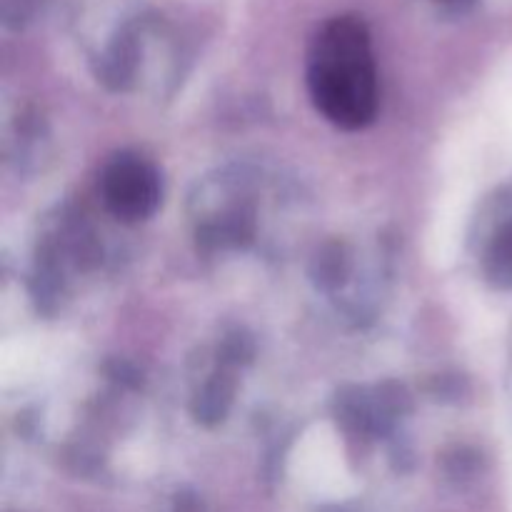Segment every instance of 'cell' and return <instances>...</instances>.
<instances>
[{
	"mask_svg": "<svg viewBox=\"0 0 512 512\" xmlns=\"http://www.w3.org/2000/svg\"><path fill=\"white\" fill-rule=\"evenodd\" d=\"M175 512H203V503L195 493L183 490V493L175 495Z\"/></svg>",
	"mask_w": 512,
	"mask_h": 512,
	"instance_id": "obj_12",
	"label": "cell"
},
{
	"mask_svg": "<svg viewBox=\"0 0 512 512\" xmlns=\"http://www.w3.org/2000/svg\"><path fill=\"white\" fill-rule=\"evenodd\" d=\"M483 270L490 285L500 290H512V218L490 240Z\"/></svg>",
	"mask_w": 512,
	"mask_h": 512,
	"instance_id": "obj_6",
	"label": "cell"
},
{
	"mask_svg": "<svg viewBox=\"0 0 512 512\" xmlns=\"http://www.w3.org/2000/svg\"><path fill=\"white\" fill-rule=\"evenodd\" d=\"M235 398V378L233 368L228 365H220L208 380H205L203 388L198 390L193 400V415L200 425L205 428H215V425L223 423L230 413V405Z\"/></svg>",
	"mask_w": 512,
	"mask_h": 512,
	"instance_id": "obj_4",
	"label": "cell"
},
{
	"mask_svg": "<svg viewBox=\"0 0 512 512\" xmlns=\"http://www.w3.org/2000/svg\"><path fill=\"white\" fill-rule=\"evenodd\" d=\"M328 512H345V508H330Z\"/></svg>",
	"mask_w": 512,
	"mask_h": 512,
	"instance_id": "obj_13",
	"label": "cell"
},
{
	"mask_svg": "<svg viewBox=\"0 0 512 512\" xmlns=\"http://www.w3.org/2000/svg\"><path fill=\"white\" fill-rule=\"evenodd\" d=\"M433 3L438 5L445 15H455V18H458V15L470 13V10L478 5V0H433Z\"/></svg>",
	"mask_w": 512,
	"mask_h": 512,
	"instance_id": "obj_11",
	"label": "cell"
},
{
	"mask_svg": "<svg viewBox=\"0 0 512 512\" xmlns=\"http://www.w3.org/2000/svg\"><path fill=\"white\" fill-rule=\"evenodd\" d=\"M445 473L453 480H470L478 475L483 458H480L478 450L473 448H455L445 455Z\"/></svg>",
	"mask_w": 512,
	"mask_h": 512,
	"instance_id": "obj_8",
	"label": "cell"
},
{
	"mask_svg": "<svg viewBox=\"0 0 512 512\" xmlns=\"http://www.w3.org/2000/svg\"><path fill=\"white\" fill-rule=\"evenodd\" d=\"M308 90L315 108L343 130H363L378 115L380 88L368 25L355 15L323 23L310 43Z\"/></svg>",
	"mask_w": 512,
	"mask_h": 512,
	"instance_id": "obj_1",
	"label": "cell"
},
{
	"mask_svg": "<svg viewBox=\"0 0 512 512\" xmlns=\"http://www.w3.org/2000/svg\"><path fill=\"white\" fill-rule=\"evenodd\" d=\"M43 0H3V18L8 28H20L35 15Z\"/></svg>",
	"mask_w": 512,
	"mask_h": 512,
	"instance_id": "obj_9",
	"label": "cell"
},
{
	"mask_svg": "<svg viewBox=\"0 0 512 512\" xmlns=\"http://www.w3.org/2000/svg\"><path fill=\"white\" fill-rule=\"evenodd\" d=\"M140 53H143V23L123 25L110 40L105 53L100 55L98 75L110 90H125L133 85L135 73L140 65Z\"/></svg>",
	"mask_w": 512,
	"mask_h": 512,
	"instance_id": "obj_3",
	"label": "cell"
},
{
	"mask_svg": "<svg viewBox=\"0 0 512 512\" xmlns=\"http://www.w3.org/2000/svg\"><path fill=\"white\" fill-rule=\"evenodd\" d=\"M255 355V343L245 330H233L225 335L223 345H220V365L228 368H238V365H248Z\"/></svg>",
	"mask_w": 512,
	"mask_h": 512,
	"instance_id": "obj_7",
	"label": "cell"
},
{
	"mask_svg": "<svg viewBox=\"0 0 512 512\" xmlns=\"http://www.w3.org/2000/svg\"><path fill=\"white\" fill-rule=\"evenodd\" d=\"M350 270H353V263H350L348 245L345 243H325L323 248L318 250V255L313 258V268H310V275L318 283V288L323 290H335L348 280Z\"/></svg>",
	"mask_w": 512,
	"mask_h": 512,
	"instance_id": "obj_5",
	"label": "cell"
},
{
	"mask_svg": "<svg viewBox=\"0 0 512 512\" xmlns=\"http://www.w3.org/2000/svg\"><path fill=\"white\" fill-rule=\"evenodd\" d=\"M433 395L438 400H450V403H455V400H460L463 395L470 393L468 388V380L463 378V375H438V378L433 380Z\"/></svg>",
	"mask_w": 512,
	"mask_h": 512,
	"instance_id": "obj_10",
	"label": "cell"
},
{
	"mask_svg": "<svg viewBox=\"0 0 512 512\" xmlns=\"http://www.w3.org/2000/svg\"><path fill=\"white\" fill-rule=\"evenodd\" d=\"M103 203L120 223H143L163 203V180L158 168L138 153H118L100 173Z\"/></svg>",
	"mask_w": 512,
	"mask_h": 512,
	"instance_id": "obj_2",
	"label": "cell"
}]
</instances>
